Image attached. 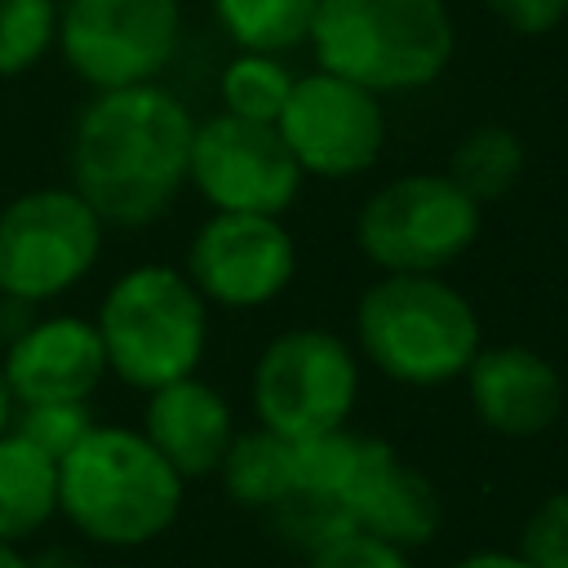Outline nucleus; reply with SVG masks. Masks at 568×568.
I'll list each match as a JSON object with an SVG mask.
<instances>
[{
  "instance_id": "obj_1",
  "label": "nucleus",
  "mask_w": 568,
  "mask_h": 568,
  "mask_svg": "<svg viewBox=\"0 0 568 568\" xmlns=\"http://www.w3.org/2000/svg\"><path fill=\"white\" fill-rule=\"evenodd\" d=\"M195 115L160 80L93 93L71 124V186L106 226H151L186 186Z\"/></svg>"
},
{
  "instance_id": "obj_2",
  "label": "nucleus",
  "mask_w": 568,
  "mask_h": 568,
  "mask_svg": "<svg viewBox=\"0 0 568 568\" xmlns=\"http://www.w3.org/2000/svg\"><path fill=\"white\" fill-rule=\"evenodd\" d=\"M311 53L368 93H413L435 84L457 49L444 0H320L311 18Z\"/></svg>"
},
{
  "instance_id": "obj_3",
  "label": "nucleus",
  "mask_w": 568,
  "mask_h": 568,
  "mask_svg": "<svg viewBox=\"0 0 568 568\" xmlns=\"http://www.w3.org/2000/svg\"><path fill=\"white\" fill-rule=\"evenodd\" d=\"M62 515L102 546H138L164 532L182 506V475L142 430L93 426L58 462Z\"/></svg>"
},
{
  "instance_id": "obj_4",
  "label": "nucleus",
  "mask_w": 568,
  "mask_h": 568,
  "mask_svg": "<svg viewBox=\"0 0 568 568\" xmlns=\"http://www.w3.org/2000/svg\"><path fill=\"white\" fill-rule=\"evenodd\" d=\"M359 351L377 373L404 386H439L466 373L479 342V315L444 275H382L355 306Z\"/></svg>"
},
{
  "instance_id": "obj_5",
  "label": "nucleus",
  "mask_w": 568,
  "mask_h": 568,
  "mask_svg": "<svg viewBox=\"0 0 568 568\" xmlns=\"http://www.w3.org/2000/svg\"><path fill=\"white\" fill-rule=\"evenodd\" d=\"M106 373L138 390L191 377L209 342V302L178 266L142 262L111 280L93 320Z\"/></svg>"
},
{
  "instance_id": "obj_6",
  "label": "nucleus",
  "mask_w": 568,
  "mask_h": 568,
  "mask_svg": "<svg viewBox=\"0 0 568 568\" xmlns=\"http://www.w3.org/2000/svg\"><path fill=\"white\" fill-rule=\"evenodd\" d=\"M479 240V200L448 173H404L377 186L355 217V244L382 275H439Z\"/></svg>"
},
{
  "instance_id": "obj_7",
  "label": "nucleus",
  "mask_w": 568,
  "mask_h": 568,
  "mask_svg": "<svg viewBox=\"0 0 568 568\" xmlns=\"http://www.w3.org/2000/svg\"><path fill=\"white\" fill-rule=\"evenodd\" d=\"M106 222L75 186H36L0 209V297L40 306L71 293L102 253Z\"/></svg>"
},
{
  "instance_id": "obj_8",
  "label": "nucleus",
  "mask_w": 568,
  "mask_h": 568,
  "mask_svg": "<svg viewBox=\"0 0 568 568\" xmlns=\"http://www.w3.org/2000/svg\"><path fill=\"white\" fill-rule=\"evenodd\" d=\"M182 40V0H58V53L93 93L151 84Z\"/></svg>"
},
{
  "instance_id": "obj_9",
  "label": "nucleus",
  "mask_w": 568,
  "mask_h": 568,
  "mask_svg": "<svg viewBox=\"0 0 568 568\" xmlns=\"http://www.w3.org/2000/svg\"><path fill=\"white\" fill-rule=\"evenodd\" d=\"M359 390V364L351 346L328 328H288L266 342L253 368L257 422L284 439L337 430Z\"/></svg>"
},
{
  "instance_id": "obj_10",
  "label": "nucleus",
  "mask_w": 568,
  "mask_h": 568,
  "mask_svg": "<svg viewBox=\"0 0 568 568\" xmlns=\"http://www.w3.org/2000/svg\"><path fill=\"white\" fill-rule=\"evenodd\" d=\"M302 169L284 146L275 124L240 120V115H209L195 124L186 182L204 195L213 213H266L280 217L297 191Z\"/></svg>"
},
{
  "instance_id": "obj_11",
  "label": "nucleus",
  "mask_w": 568,
  "mask_h": 568,
  "mask_svg": "<svg viewBox=\"0 0 568 568\" xmlns=\"http://www.w3.org/2000/svg\"><path fill=\"white\" fill-rule=\"evenodd\" d=\"M306 178H355L377 164L386 142L382 98L333 71H306L275 120Z\"/></svg>"
},
{
  "instance_id": "obj_12",
  "label": "nucleus",
  "mask_w": 568,
  "mask_h": 568,
  "mask_svg": "<svg viewBox=\"0 0 568 568\" xmlns=\"http://www.w3.org/2000/svg\"><path fill=\"white\" fill-rule=\"evenodd\" d=\"M297 275V244L280 217L209 213L186 244V280L204 302L253 311L275 302Z\"/></svg>"
},
{
  "instance_id": "obj_13",
  "label": "nucleus",
  "mask_w": 568,
  "mask_h": 568,
  "mask_svg": "<svg viewBox=\"0 0 568 568\" xmlns=\"http://www.w3.org/2000/svg\"><path fill=\"white\" fill-rule=\"evenodd\" d=\"M0 373L13 404L89 399L106 373V351L93 320L49 315V320H31L4 346Z\"/></svg>"
},
{
  "instance_id": "obj_14",
  "label": "nucleus",
  "mask_w": 568,
  "mask_h": 568,
  "mask_svg": "<svg viewBox=\"0 0 568 568\" xmlns=\"http://www.w3.org/2000/svg\"><path fill=\"white\" fill-rule=\"evenodd\" d=\"M337 506L355 532L382 537L399 550L430 541L439 528V497H435L430 479L382 439L359 444V462H355Z\"/></svg>"
},
{
  "instance_id": "obj_15",
  "label": "nucleus",
  "mask_w": 568,
  "mask_h": 568,
  "mask_svg": "<svg viewBox=\"0 0 568 568\" xmlns=\"http://www.w3.org/2000/svg\"><path fill=\"white\" fill-rule=\"evenodd\" d=\"M462 377H466L479 422L510 439L550 430L564 408V382H559L555 364L519 342L479 346Z\"/></svg>"
},
{
  "instance_id": "obj_16",
  "label": "nucleus",
  "mask_w": 568,
  "mask_h": 568,
  "mask_svg": "<svg viewBox=\"0 0 568 568\" xmlns=\"http://www.w3.org/2000/svg\"><path fill=\"white\" fill-rule=\"evenodd\" d=\"M142 435L155 444V453L182 479H195V475H209L222 466V457L235 439V422H231V404L209 382H200L191 373V377H178V382L151 390Z\"/></svg>"
},
{
  "instance_id": "obj_17",
  "label": "nucleus",
  "mask_w": 568,
  "mask_h": 568,
  "mask_svg": "<svg viewBox=\"0 0 568 568\" xmlns=\"http://www.w3.org/2000/svg\"><path fill=\"white\" fill-rule=\"evenodd\" d=\"M58 510V462L18 430L0 435V541L36 532Z\"/></svg>"
},
{
  "instance_id": "obj_18",
  "label": "nucleus",
  "mask_w": 568,
  "mask_h": 568,
  "mask_svg": "<svg viewBox=\"0 0 568 568\" xmlns=\"http://www.w3.org/2000/svg\"><path fill=\"white\" fill-rule=\"evenodd\" d=\"M315 4L320 0H213V18L235 49L284 58L311 40Z\"/></svg>"
},
{
  "instance_id": "obj_19",
  "label": "nucleus",
  "mask_w": 568,
  "mask_h": 568,
  "mask_svg": "<svg viewBox=\"0 0 568 568\" xmlns=\"http://www.w3.org/2000/svg\"><path fill=\"white\" fill-rule=\"evenodd\" d=\"M226 493L244 506H280L293 493V439L257 426L248 435H235L222 457Z\"/></svg>"
},
{
  "instance_id": "obj_20",
  "label": "nucleus",
  "mask_w": 568,
  "mask_h": 568,
  "mask_svg": "<svg viewBox=\"0 0 568 568\" xmlns=\"http://www.w3.org/2000/svg\"><path fill=\"white\" fill-rule=\"evenodd\" d=\"M519 173H524V142L506 124H479V129H470L457 142L453 160H448V178L470 200H479V204L501 200L519 182Z\"/></svg>"
},
{
  "instance_id": "obj_21",
  "label": "nucleus",
  "mask_w": 568,
  "mask_h": 568,
  "mask_svg": "<svg viewBox=\"0 0 568 568\" xmlns=\"http://www.w3.org/2000/svg\"><path fill=\"white\" fill-rule=\"evenodd\" d=\"M293 71L284 58L275 53H235L222 67L217 93H222V111L240 115V120H257V124H275L288 93H293Z\"/></svg>"
},
{
  "instance_id": "obj_22",
  "label": "nucleus",
  "mask_w": 568,
  "mask_h": 568,
  "mask_svg": "<svg viewBox=\"0 0 568 568\" xmlns=\"http://www.w3.org/2000/svg\"><path fill=\"white\" fill-rule=\"evenodd\" d=\"M359 444L364 435L351 430H320L306 439H293V493L288 497H320V501H337L355 462H359Z\"/></svg>"
},
{
  "instance_id": "obj_23",
  "label": "nucleus",
  "mask_w": 568,
  "mask_h": 568,
  "mask_svg": "<svg viewBox=\"0 0 568 568\" xmlns=\"http://www.w3.org/2000/svg\"><path fill=\"white\" fill-rule=\"evenodd\" d=\"M58 40V0H0V80L31 71Z\"/></svg>"
},
{
  "instance_id": "obj_24",
  "label": "nucleus",
  "mask_w": 568,
  "mask_h": 568,
  "mask_svg": "<svg viewBox=\"0 0 568 568\" xmlns=\"http://www.w3.org/2000/svg\"><path fill=\"white\" fill-rule=\"evenodd\" d=\"M27 444H36L44 457L62 462L89 430H93V413L89 399H58V404H18V426H13Z\"/></svg>"
},
{
  "instance_id": "obj_25",
  "label": "nucleus",
  "mask_w": 568,
  "mask_h": 568,
  "mask_svg": "<svg viewBox=\"0 0 568 568\" xmlns=\"http://www.w3.org/2000/svg\"><path fill=\"white\" fill-rule=\"evenodd\" d=\"M524 559L532 568H568V493L546 497L524 528Z\"/></svg>"
},
{
  "instance_id": "obj_26",
  "label": "nucleus",
  "mask_w": 568,
  "mask_h": 568,
  "mask_svg": "<svg viewBox=\"0 0 568 568\" xmlns=\"http://www.w3.org/2000/svg\"><path fill=\"white\" fill-rule=\"evenodd\" d=\"M306 568H408V559H404L399 546H390V541H382V537L342 532V537L315 546Z\"/></svg>"
},
{
  "instance_id": "obj_27",
  "label": "nucleus",
  "mask_w": 568,
  "mask_h": 568,
  "mask_svg": "<svg viewBox=\"0 0 568 568\" xmlns=\"http://www.w3.org/2000/svg\"><path fill=\"white\" fill-rule=\"evenodd\" d=\"M484 4L519 36H546L568 18V0H484Z\"/></svg>"
},
{
  "instance_id": "obj_28",
  "label": "nucleus",
  "mask_w": 568,
  "mask_h": 568,
  "mask_svg": "<svg viewBox=\"0 0 568 568\" xmlns=\"http://www.w3.org/2000/svg\"><path fill=\"white\" fill-rule=\"evenodd\" d=\"M457 568H532L524 555H501V550H484V555H470L462 559Z\"/></svg>"
},
{
  "instance_id": "obj_29",
  "label": "nucleus",
  "mask_w": 568,
  "mask_h": 568,
  "mask_svg": "<svg viewBox=\"0 0 568 568\" xmlns=\"http://www.w3.org/2000/svg\"><path fill=\"white\" fill-rule=\"evenodd\" d=\"M9 422H13V395H9V386H4V373H0V435L9 430Z\"/></svg>"
},
{
  "instance_id": "obj_30",
  "label": "nucleus",
  "mask_w": 568,
  "mask_h": 568,
  "mask_svg": "<svg viewBox=\"0 0 568 568\" xmlns=\"http://www.w3.org/2000/svg\"><path fill=\"white\" fill-rule=\"evenodd\" d=\"M0 568H31V564H27L9 541H0Z\"/></svg>"
}]
</instances>
